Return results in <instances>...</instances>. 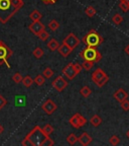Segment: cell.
Wrapping results in <instances>:
<instances>
[{
  "label": "cell",
  "mask_w": 129,
  "mask_h": 146,
  "mask_svg": "<svg viewBox=\"0 0 129 146\" xmlns=\"http://www.w3.org/2000/svg\"><path fill=\"white\" fill-rule=\"evenodd\" d=\"M21 145L23 146H45V145H54V142L50 137L45 134L43 128L39 126L35 127L30 131L24 139L21 142Z\"/></svg>",
  "instance_id": "6da1fadb"
},
{
  "label": "cell",
  "mask_w": 129,
  "mask_h": 146,
  "mask_svg": "<svg viewBox=\"0 0 129 146\" xmlns=\"http://www.w3.org/2000/svg\"><path fill=\"white\" fill-rule=\"evenodd\" d=\"M17 11V9H15L11 5L10 0H0V23H1L3 25L6 23Z\"/></svg>",
  "instance_id": "7a4b0ae2"
},
{
  "label": "cell",
  "mask_w": 129,
  "mask_h": 146,
  "mask_svg": "<svg viewBox=\"0 0 129 146\" xmlns=\"http://www.w3.org/2000/svg\"><path fill=\"white\" fill-rule=\"evenodd\" d=\"M80 57H82L84 60H89V61L98 62L102 59V54L96 49V47H88L87 46L84 50L80 53Z\"/></svg>",
  "instance_id": "3957f363"
},
{
  "label": "cell",
  "mask_w": 129,
  "mask_h": 146,
  "mask_svg": "<svg viewBox=\"0 0 129 146\" xmlns=\"http://www.w3.org/2000/svg\"><path fill=\"white\" fill-rule=\"evenodd\" d=\"M82 42L88 47H97L103 43V38L96 31L92 30L86 36H83Z\"/></svg>",
  "instance_id": "277c9868"
},
{
  "label": "cell",
  "mask_w": 129,
  "mask_h": 146,
  "mask_svg": "<svg viewBox=\"0 0 129 146\" xmlns=\"http://www.w3.org/2000/svg\"><path fill=\"white\" fill-rule=\"evenodd\" d=\"M82 65L76 63H69L68 65L64 67L62 72H63L64 76L68 78L69 80H73L78 74H80L82 71Z\"/></svg>",
  "instance_id": "5b68a950"
},
{
  "label": "cell",
  "mask_w": 129,
  "mask_h": 146,
  "mask_svg": "<svg viewBox=\"0 0 129 146\" xmlns=\"http://www.w3.org/2000/svg\"><path fill=\"white\" fill-rule=\"evenodd\" d=\"M12 55H13V52H12L11 49L9 48L4 42L0 40V66L5 64L8 68H10L8 60Z\"/></svg>",
  "instance_id": "8992f818"
},
{
  "label": "cell",
  "mask_w": 129,
  "mask_h": 146,
  "mask_svg": "<svg viewBox=\"0 0 129 146\" xmlns=\"http://www.w3.org/2000/svg\"><path fill=\"white\" fill-rule=\"evenodd\" d=\"M92 80L98 87H103L109 81V77L101 68H97L92 74Z\"/></svg>",
  "instance_id": "52a82bcc"
},
{
  "label": "cell",
  "mask_w": 129,
  "mask_h": 146,
  "mask_svg": "<svg viewBox=\"0 0 129 146\" xmlns=\"http://www.w3.org/2000/svg\"><path fill=\"white\" fill-rule=\"evenodd\" d=\"M69 122L72 125V127H74L75 129H80V128L84 127L87 124V119L82 116L81 114L77 113V114H75L73 117H71Z\"/></svg>",
  "instance_id": "ba28073f"
},
{
  "label": "cell",
  "mask_w": 129,
  "mask_h": 146,
  "mask_svg": "<svg viewBox=\"0 0 129 146\" xmlns=\"http://www.w3.org/2000/svg\"><path fill=\"white\" fill-rule=\"evenodd\" d=\"M63 43H65L67 46H69L71 49L75 50L80 44V40L75 36L74 33H70L68 36L65 38V40L63 41Z\"/></svg>",
  "instance_id": "9c48e42d"
},
{
  "label": "cell",
  "mask_w": 129,
  "mask_h": 146,
  "mask_svg": "<svg viewBox=\"0 0 129 146\" xmlns=\"http://www.w3.org/2000/svg\"><path fill=\"white\" fill-rule=\"evenodd\" d=\"M52 86L57 89L59 92H61V91H63L64 89L68 86V81H67L62 75H60L52 82Z\"/></svg>",
  "instance_id": "30bf717a"
},
{
  "label": "cell",
  "mask_w": 129,
  "mask_h": 146,
  "mask_svg": "<svg viewBox=\"0 0 129 146\" xmlns=\"http://www.w3.org/2000/svg\"><path fill=\"white\" fill-rule=\"evenodd\" d=\"M28 29H29V31L32 34L37 36V35L41 34L43 31L45 30V25H43L41 21H32V23L28 25Z\"/></svg>",
  "instance_id": "8fae6325"
},
{
  "label": "cell",
  "mask_w": 129,
  "mask_h": 146,
  "mask_svg": "<svg viewBox=\"0 0 129 146\" xmlns=\"http://www.w3.org/2000/svg\"><path fill=\"white\" fill-rule=\"evenodd\" d=\"M41 109H43V111L46 115H52V113H54L56 111H57L58 106L54 100H48L43 106H41Z\"/></svg>",
  "instance_id": "7c38bea8"
},
{
  "label": "cell",
  "mask_w": 129,
  "mask_h": 146,
  "mask_svg": "<svg viewBox=\"0 0 129 146\" xmlns=\"http://www.w3.org/2000/svg\"><path fill=\"white\" fill-rule=\"evenodd\" d=\"M113 98H115L116 102H118V103L120 104L121 102H123V100L128 98V92H127L124 88H118L117 90L114 92Z\"/></svg>",
  "instance_id": "4fadbf2b"
},
{
  "label": "cell",
  "mask_w": 129,
  "mask_h": 146,
  "mask_svg": "<svg viewBox=\"0 0 129 146\" xmlns=\"http://www.w3.org/2000/svg\"><path fill=\"white\" fill-rule=\"evenodd\" d=\"M92 137L88 134L87 132L82 133V135L80 137H78V142H80V144L83 146H88L89 144L92 142Z\"/></svg>",
  "instance_id": "5bb4252c"
},
{
  "label": "cell",
  "mask_w": 129,
  "mask_h": 146,
  "mask_svg": "<svg viewBox=\"0 0 129 146\" xmlns=\"http://www.w3.org/2000/svg\"><path fill=\"white\" fill-rule=\"evenodd\" d=\"M58 51H59L60 55H62L63 57L67 58L69 56V55L71 54V53L73 52V49H71L69 46H67L65 43H63L61 46H60L59 48H58Z\"/></svg>",
  "instance_id": "9a60e30c"
},
{
  "label": "cell",
  "mask_w": 129,
  "mask_h": 146,
  "mask_svg": "<svg viewBox=\"0 0 129 146\" xmlns=\"http://www.w3.org/2000/svg\"><path fill=\"white\" fill-rule=\"evenodd\" d=\"M25 103H26V96L25 94H17L15 96V100H14V105L15 107H24Z\"/></svg>",
  "instance_id": "2e32d148"
},
{
  "label": "cell",
  "mask_w": 129,
  "mask_h": 146,
  "mask_svg": "<svg viewBox=\"0 0 129 146\" xmlns=\"http://www.w3.org/2000/svg\"><path fill=\"white\" fill-rule=\"evenodd\" d=\"M59 47H60V44L56 39H50V42H48V48L50 49L52 52L57 51Z\"/></svg>",
  "instance_id": "e0dca14e"
},
{
  "label": "cell",
  "mask_w": 129,
  "mask_h": 146,
  "mask_svg": "<svg viewBox=\"0 0 129 146\" xmlns=\"http://www.w3.org/2000/svg\"><path fill=\"white\" fill-rule=\"evenodd\" d=\"M102 122H103V120L100 118L98 115H95V116H93L90 119V124L93 126V127H99V126L102 124Z\"/></svg>",
  "instance_id": "ac0fdd59"
},
{
  "label": "cell",
  "mask_w": 129,
  "mask_h": 146,
  "mask_svg": "<svg viewBox=\"0 0 129 146\" xmlns=\"http://www.w3.org/2000/svg\"><path fill=\"white\" fill-rule=\"evenodd\" d=\"M29 18L31 19L32 21H41V18H43V14L39 11V10H36L34 9L33 11L29 14Z\"/></svg>",
  "instance_id": "d6986e66"
},
{
  "label": "cell",
  "mask_w": 129,
  "mask_h": 146,
  "mask_svg": "<svg viewBox=\"0 0 129 146\" xmlns=\"http://www.w3.org/2000/svg\"><path fill=\"white\" fill-rule=\"evenodd\" d=\"M21 82H22V84L24 85L26 88H29V87L32 85V83H33V79H32L29 75H26L22 78V81Z\"/></svg>",
  "instance_id": "ffe728a7"
},
{
  "label": "cell",
  "mask_w": 129,
  "mask_h": 146,
  "mask_svg": "<svg viewBox=\"0 0 129 146\" xmlns=\"http://www.w3.org/2000/svg\"><path fill=\"white\" fill-rule=\"evenodd\" d=\"M10 2H11L12 6L15 9H17V10H19V9H21L24 6V1L23 0H10Z\"/></svg>",
  "instance_id": "44dd1931"
},
{
  "label": "cell",
  "mask_w": 129,
  "mask_h": 146,
  "mask_svg": "<svg viewBox=\"0 0 129 146\" xmlns=\"http://www.w3.org/2000/svg\"><path fill=\"white\" fill-rule=\"evenodd\" d=\"M80 94H81L82 96H84V98H89L90 94H92V90L89 86H83L80 90Z\"/></svg>",
  "instance_id": "7402d4cb"
},
{
  "label": "cell",
  "mask_w": 129,
  "mask_h": 146,
  "mask_svg": "<svg viewBox=\"0 0 129 146\" xmlns=\"http://www.w3.org/2000/svg\"><path fill=\"white\" fill-rule=\"evenodd\" d=\"M48 29H50V31H52V32H56V31H57L58 29L60 27V23H58L56 19H52V21L48 23Z\"/></svg>",
  "instance_id": "603a6c76"
},
{
  "label": "cell",
  "mask_w": 129,
  "mask_h": 146,
  "mask_svg": "<svg viewBox=\"0 0 129 146\" xmlns=\"http://www.w3.org/2000/svg\"><path fill=\"white\" fill-rule=\"evenodd\" d=\"M94 62L93 61H89V60H84V62L82 63V68L85 69L86 71H89L93 68Z\"/></svg>",
  "instance_id": "cb8c5ba5"
},
{
  "label": "cell",
  "mask_w": 129,
  "mask_h": 146,
  "mask_svg": "<svg viewBox=\"0 0 129 146\" xmlns=\"http://www.w3.org/2000/svg\"><path fill=\"white\" fill-rule=\"evenodd\" d=\"M32 55H33V57L36 58V59H41L43 56V50L41 48H39V47H37V48H35L33 50Z\"/></svg>",
  "instance_id": "d4e9b609"
},
{
  "label": "cell",
  "mask_w": 129,
  "mask_h": 146,
  "mask_svg": "<svg viewBox=\"0 0 129 146\" xmlns=\"http://www.w3.org/2000/svg\"><path fill=\"white\" fill-rule=\"evenodd\" d=\"M78 141V137L76 136L74 133H71L68 137H67V142H68L70 145H74L75 143H77Z\"/></svg>",
  "instance_id": "484cf974"
},
{
  "label": "cell",
  "mask_w": 129,
  "mask_h": 146,
  "mask_svg": "<svg viewBox=\"0 0 129 146\" xmlns=\"http://www.w3.org/2000/svg\"><path fill=\"white\" fill-rule=\"evenodd\" d=\"M45 82V78L43 75H37L35 76V78L33 79V83H35L36 85H39V86H41V85H43V83Z\"/></svg>",
  "instance_id": "4316f807"
},
{
  "label": "cell",
  "mask_w": 129,
  "mask_h": 146,
  "mask_svg": "<svg viewBox=\"0 0 129 146\" xmlns=\"http://www.w3.org/2000/svg\"><path fill=\"white\" fill-rule=\"evenodd\" d=\"M85 13L89 16V17H93L96 14V9L93 6H87L85 9Z\"/></svg>",
  "instance_id": "83f0119b"
},
{
  "label": "cell",
  "mask_w": 129,
  "mask_h": 146,
  "mask_svg": "<svg viewBox=\"0 0 129 146\" xmlns=\"http://www.w3.org/2000/svg\"><path fill=\"white\" fill-rule=\"evenodd\" d=\"M112 21H113V23H115L116 25H119L123 21L122 15H120L119 13L115 14V15H114L113 17H112Z\"/></svg>",
  "instance_id": "f1b7e54d"
},
{
  "label": "cell",
  "mask_w": 129,
  "mask_h": 146,
  "mask_svg": "<svg viewBox=\"0 0 129 146\" xmlns=\"http://www.w3.org/2000/svg\"><path fill=\"white\" fill-rule=\"evenodd\" d=\"M43 130L45 131V133L48 135V136H50V135L52 134V132L54 131V128L52 127V125H50V124H46V125L43 128Z\"/></svg>",
  "instance_id": "f546056e"
},
{
  "label": "cell",
  "mask_w": 129,
  "mask_h": 146,
  "mask_svg": "<svg viewBox=\"0 0 129 146\" xmlns=\"http://www.w3.org/2000/svg\"><path fill=\"white\" fill-rule=\"evenodd\" d=\"M54 74V72L52 71V69L50 68V67L45 68V70L43 71V75L45 76V78H50Z\"/></svg>",
  "instance_id": "4dcf8cb0"
},
{
  "label": "cell",
  "mask_w": 129,
  "mask_h": 146,
  "mask_svg": "<svg viewBox=\"0 0 129 146\" xmlns=\"http://www.w3.org/2000/svg\"><path fill=\"white\" fill-rule=\"evenodd\" d=\"M37 36L39 38V40H41V41L45 42V41H48V38H50V34H48V33L45 30V31H43V32H41V34L37 35Z\"/></svg>",
  "instance_id": "1f68e13d"
},
{
  "label": "cell",
  "mask_w": 129,
  "mask_h": 146,
  "mask_svg": "<svg viewBox=\"0 0 129 146\" xmlns=\"http://www.w3.org/2000/svg\"><path fill=\"white\" fill-rule=\"evenodd\" d=\"M109 142H110L111 145H118V144L120 143V138H119L117 135H113V136L110 137Z\"/></svg>",
  "instance_id": "d6a6232c"
},
{
  "label": "cell",
  "mask_w": 129,
  "mask_h": 146,
  "mask_svg": "<svg viewBox=\"0 0 129 146\" xmlns=\"http://www.w3.org/2000/svg\"><path fill=\"white\" fill-rule=\"evenodd\" d=\"M22 75H21L19 72H16L13 74V76H12V80H13L15 83H20L21 81H22Z\"/></svg>",
  "instance_id": "836d02e7"
},
{
  "label": "cell",
  "mask_w": 129,
  "mask_h": 146,
  "mask_svg": "<svg viewBox=\"0 0 129 146\" xmlns=\"http://www.w3.org/2000/svg\"><path fill=\"white\" fill-rule=\"evenodd\" d=\"M120 106L123 111H125V112H128L129 111V100H123V102H121Z\"/></svg>",
  "instance_id": "e575fe53"
},
{
  "label": "cell",
  "mask_w": 129,
  "mask_h": 146,
  "mask_svg": "<svg viewBox=\"0 0 129 146\" xmlns=\"http://www.w3.org/2000/svg\"><path fill=\"white\" fill-rule=\"evenodd\" d=\"M119 7H120V9L122 10L123 12L129 11V4H127V3H125V2H120V3H119Z\"/></svg>",
  "instance_id": "d590c367"
},
{
  "label": "cell",
  "mask_w": 129,
  "mask_h": 146,
  "mask_svg": "<svg viewBox=\"0 0 129 146\" xmlns=\"http://www.w3.org/2000/svg\"><path fill=\"white\" fill-rule=\"evenodd\" d=\"M6 105H7V100L2 94H0V110H2Z\"/></svg>",
  "instance_id": "8d00e7d4"
},
{
  "label": "cell",
  "mask_w": 129,
  "mask_h": 146,
  "mask_svg": "<svg viewBox=\"0 0 129 146\" xmlns=\"http://www.w3.org/2000/svg\"><path fill=\"white\" fill-rule=\"evenodd\" d=\"M45 4L48 5V4H54V3H57L58 0H41Z\"/></svg>",
  "instance_id": "74e56055"
},
{
  "label": "cell",
  "mask_w": 129,
  "mask_h": 146,
  "mask_svg": "<svg viewBox=\"0 0 129 146\" xmlns=\"http://www.w3.org/2000/svg\"><path fill=\"white\" fill-rule=\"evenodd\" d=\"M124 52L126 53L127 55H129V45H127L126 47L124 48Z\"/></svg>",
  "instance_id": "f35d334b"
},
{
  "label": "cell",
  "mask_w": 129,
  "mask_h": 146,
  "mask_svg": "<svg viewBox=\"0 0 129 146\" xmlns=\"http://www.w3.org/2000/svg\"><path fill=\"white\" fill-rule=\"evenodd\" d=\"M3 131H4V128H3V126L1 125V124H0V135L2 134V133H3Z\"/></svg>",
  "instance_id": "ab89813d"
},
{
  "label": "cell",
  "mask_w": 129,
  "mask_h": 146,
  "mask_svg": "<svg viewBox=\"0 0 129 146\" xmlns=\"http://www.w3.org/2000/svg\"><path fill=\"white\" fill-rule=\"evenodd\" d=\"M120 2H125L127 4H129V0H120Z\"/></svg>",
  "instance_id": "60d3db41"
},
{
  "label": "cell",
  "mask_w": 129,
  "mask_h": 146,
  "mask_svg": "<svg viewBox=\"0 0 129 146\" xmlns=\"http://www.w3.org/2000/svg\"><path fill=\"white\" fill-rule=\"evenodd\" d=\"M126 136L128 137V139H129V130H128V131H127V132H126Z\"/></svg>",
  "instance_id": "b9f144b4"
}]
</instances>
